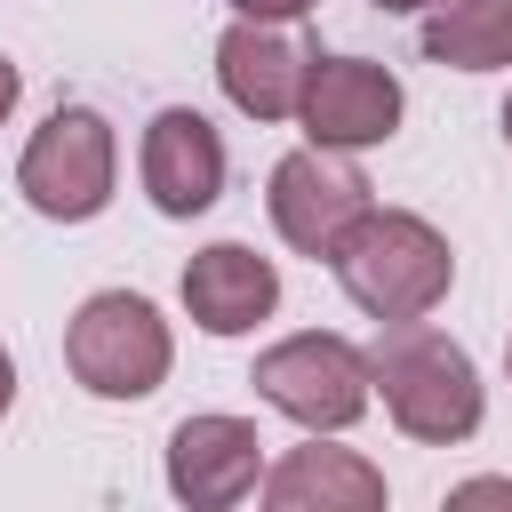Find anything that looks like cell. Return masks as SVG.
<instances>
[{
  "label": "cell",
  "instance_id": "6da1fadb",
  "mask_svg": "<svg viewBox=\"0 0 512 512\" xmlns=\"http://www.w3.org/2000/svg\"><path fill=\"white\" fill-rule=\"evenodd\" d=\"M368 384L384 392V416L408 432V440H432V448H456L480 432V368L456 336L424 328V320H384L376 352H368Z\"/></svg>",
  "mask_w": 512,
  "mask_h": 512
},
{
  "label": "cell",
  "instance_id": "7a4b0ae2",
  "mask_svg": "<svg viewBox=\"0 0 512 512\" xmlns=\"http://www.w3.org/2000/svg\"><path fill=\"white\" fill-rule=\"evenodd\" d=\"M328 264H336L344 296H352L368 320H424V312L456 288V248H448V232H432V224L408 216V208H368Z\"/></svg>",
  "mask_w": 512,
  "mask_h": 512
},
{
  "label": "cell",
  "instance_id": "3957f363",
  "mask_svg": "<svg viewBox=\"0 0 512 512\" xmlns=\"http://www.w3.org/2000/svg\"><path fill=\"white\" fill-rule=\"evenodd\" d=\"M168 360H176V336H168L160 304L136 296V288H96L72 312V328H64V368L96 400H144V392H160Z\"/></svg>",
  "mask_w": 512,
  "mask_h": 512
},
{
  "label": "cell",
  "instance_id": "277c9868",
  "mask_svg": "<svg viewBox=\"0 0 512 512\" xmlns=\"http://www.w3.org/2000/svg\"><path fill=\"white\" fill-rule=\"evenodd\" d=\"M112 176H120V144H112V120H104L96 104H56V112L32 128L24 160H16V192H24V208L48 216V224H88V216H104Z\"/></svg>",
  "mask_w": 512,
  "mask_h": 512
},
{
  "label": "cell",
  "instance_id": "5b68a950",
  "mask_svg": "<svg viewBox=\"0 0 512 512\" xmlns=\"http://www.w3.org/2000/svg\"><path fill=\"white\" fill-rule=\"evenodd\" d=\"M256 400L280 408L288 424L304 432H352L376 400L368 384V352L352 336H328V328H304V336H280L272 352H256Z\"/></svg>",
  "mask_w": 512,
  "mask_h": 512
},
{
  "label": "cell",
  "instance_id": "8992f818",
  "mask_svg": "<svg viewBox=\"0 0 512 512\" xmlns=\"http://www.w3.org/2000/svg\"><path fill=\"white\" fill-rule=\"evenodd\" d=\"M264 208H272V232H280L296 256L328 264V256L344 248V232H352L376 200H368V176H360L344 152L304 144V152L272 160V192H264Z\"/></svg>",
  "mask_w": 512,
  "mask_h": 512
},
{
  "label": "cell",
  "instance_id": "52a82bcc",
  "mask_svg": "<svg viewBox=\"0 0 512 512\" xmlns=\"http://www.w3.org/2000/svg\"><path fill=\"white\" fill-rule=\"evenodd\" d=\"M408 96L384 64L368 56H304V88H296V120L320 152H368L400 128Z\"/></svg>",
  "mask_w": 512,
  "mask_h": 512
},
{
  "label": "cell",
  "instance_id": "ba28073f",
  "mask_svg": "<svg viewBox=\"0 0 512 512\" xmlns=\"http://www.w3.org/2000/svg\"><path fill=\"white\" fill-rule=\"evenodd\" d=\"M136 176H144V200L160 216H208L224 200V136L192 112V104H168L144 120V152H136Z\"/></svg>",
  "mask_w": 512,
  "mask_h": 512
},
{
  "label": "cell",
  "instance_id": "9c48e42d",
  "mask_svg": "<svg viewBox=\"0 0 512 512\" xmlns=\"http://www.w3.org/2000/svg\"><path fill=\"white\" fill-rule=\"evenodd\" d=\"M264 480V432L248 416H184L168 432V496L192 512H224L256 496Z\"/></svg>",
  "mask_w": 512,
  "mask_h": 512
},
{
  "label": "cell",
  "instance_id": "30bf717a",
  "mask_svg": "<svg viewBox=\"0 0 512 512\" xmlns=\"http://www.w3.org/2000/svg\"><path fill=\"white\" fill-rule=\"evenodd\" d=\"M184 312L192 328L208 336H248L280 312V272L272 256H256L248 240H208L192 264H184Z\"/></svg>",
  "mask_w": 512,
  "mask_h": 512
},
{
  "label": "cell",
  "instance_id": "8fae6325",
  "mask_svg": "<svg viewBox=\"0 0 512 512\" xmlns=\"http://www.w3.org/2000/svg\"><path fill=\"white\" fill-rule=\"evenodd\" d=\"M216 80L224 96L248 112V120H296V88H304V48L280 32V24H224L216 40Z\"/></svg>",
  "mask_w": 512,
  "mask_h": 512
},
{
  "label": "cell",
  "instance_id": "7c38bea8",
  "mask_svg": "<svg viewBox=\"0 0 512 512\" xmlns=\"http://www.w3.org/2000/svg\"><path fill=\"white\" fill-rule=\"evenodd\" d=\"M256 488L272 512H376L384 504V472L360 448H320V432L312 448H288Z\"/></svg>",
  "mask_w": 512,
  "mask_h": 512
},
{
  "label": "cell",
  "instance_id": "4fadbf2b",
  "mask_svg": "<svg viewBox=\"0 0 512 512\" xmlns=\"http://www.w3.org/2000/svg\"><path fill=\"white\" fill-rule=\"evenodd\" d=\"M424 56L456 72H504L512 64V0H440L424 24Z\"/></svg>",
  "mask_w": 512,
  "mask_h": 512
},
{
  "label": "cell",
  "instance_id": "5bb4252c",
  "mask_svg": "<svg viewBox=\"0 0 512 512\" xmlns=\"http://www.w3.org/2000/svg\"><path fill=\"white\" fill-rule=\"evenodd\" d=\"M240 16H256V24H296V16H312L320 0H232Z\"/></svg>",
  "mask_w": 512,
  "mask_h": 512
},
{
  "label": "cell",
  "instance_id": "9a60e30c",
  "mask_svg": "<svg viewBox=\"0 0 512 512\" xmlns=\"http://www.w3.org/2000/svg\"><path fill=\"white\" fill-rule=\"evenodd\" d=\"M448 504H512V480H464L448 488Z\"/></svg>",
  "mask_w": 512,
  "mask_h": 512
},
{
  "label": "cell",
  "instance_id": "2e32d148",
  "mask_svg": "<svg viewBox=\"0 0 512 512\" xmlns=\"http://www.w3.org/2000/svg\"><path fill=\"white\" fill-rule=\"evenodd\" d=\"M16 96H24V80H16V64H8V56H0V120H8V112H16Z\"/></svg>",
  "mask_w": 512,
  "mask_h": 512
},
{
  "label": "cell",
  "instance_id": "e0dca14e",
  "mask_svg": "<svg viewBox=\"0 0 512 512\" xmlns=\"http://www.w3.org/2000/svg\"><path fill=\"white\" fill-rule=\"evenodd\" d=\"M8 400H16V360L0 352V416H8Z\"/></svg>",
  "mask_w": 512,
  "mask_h": 512
},
{
  "label": "cell",
  "instance_id": "ac0fdd59",
  "mask_svg": "<svg viewBox=\"0 0 512 512\" xmlns=\"http://www.w3.org/2000/svg\"><path fill=\"white\" fill-rule=\"evenodd\" d=\"M384 16H416V8H440V0H376Z\"/></svg>",
  "mask_w": 512,
  "mask_h": 512
},
{
  "label": "cell",
  "instance_id": "d6986e66",
  "mask_svg": "<svg viewBox=\"0 0 512 512\" xmlns=\"http://www.w3.org/2000/svg\"><path fill=\"white\" fill-rule=\"evenodd\" d=\"M496 128H504V144H512V96H504V120H496Z\"/></svg>",
  "mask_w": 512,
  "mask_h": 512
},
{
  "label": "cell",
  "instance_id": "ffe728a7",
  "mask_svg": "<svg viewBox=\"0 0 512 512\" xmlns=\"http://www.w3.org/2000/svg\"><path fill=\"white\" fill-rule=\"evenodd\" d=\"M504 368H512V352H504Z\"/></svg>",
  "mask_w": 512,
  "mask_h": 512
}]
</instances>
